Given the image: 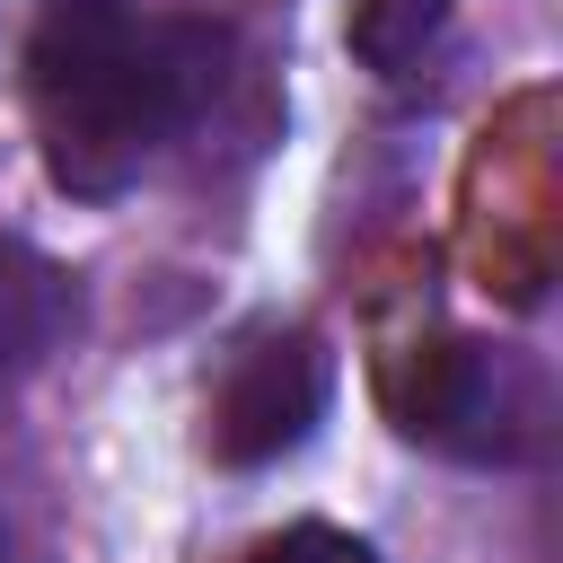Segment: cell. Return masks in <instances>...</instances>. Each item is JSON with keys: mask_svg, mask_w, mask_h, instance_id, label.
<instances>
[{"mask_svg": "<svg viewBox=\"0 0 563 563\" xmlns=\"http://www.w3.org/2000/svg\"><path fill=\"white\" fill-rule=\"evenodd\" d=\"M440 26H449V0H352V53L378 79H405Z\"/></svg>", "mask_w": 563, "mask_h": 563, "instance_id": "obj_4", "label": "cell"}, {"mask_svg": "<svg viewBox=\"0 0 563 563\" xmlns=\"http://www.w3.org/2000/svg\"><path fill=\"white\" fill-rule=\"evenodd\" d=\"M317 413H325V352L308 334H255L211 396V449L229 466H264L299 449Z\"/></svg>", "mask_w": 563, "mask_h": 563, "instance_id": "obj_2", "label": "cell"}, {"mask_svg": "<svg viewBox=\"0 0 563 563\" xmlns=\"http://www.w3.org/2000/svg\"><path fill=\"white\" fill-rule=\"evenodd\" d=\"M229 35L202 18H132L123 0H44L26 35V97L62 194L106 202L220 88Z\"/></svg>", "mask_w": 563, "mask_h": 563, "instance_id": "obj_1", "label": "cell"}, {"mask_svg": "<svg viewBox=\"0 0 563 563\" xmlns=\"http://www.w3.org/2000/svg\"><path fill=\"white\" fill-rule=\"evenodd\" d=\"M255 563H378V554H369V537H352V528L299 519V528L264 537V545H255Z\"/></svg>", "mask_w": 563, "mask_h": 563, "instance_id": "obj_5", "label": "cell"}, {"mask_svg": "<svg viewBox=\"0 0 563 563\" xmlns=\"http://www.w3.org/2000/svg\"><path fill=\"white\" fill-rule=\"evenodd\" d=\"M79 317V290L53 255H35L26 238H0V369L44 361Z\"/></svg>", "mask_w": 563, "mask_h": 563, "instance_id": "obj_3", "label": "cell"}]
</instances>
